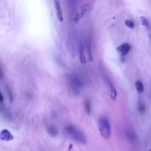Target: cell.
<instances>
[{
	"label": "cell",
	"instance_id": "6da1fadb",
	"mask_svg": "<svg viewBox=\"0 0 151 151\" xmlns=\"http://www.w3.org/2000/svg\"><path fill=\"white\" fill-rule=\"evenodd\" d=\"M99 132L101 136L105 139H109L111 134V128L107 117L102 116L100 117L98 122Z\"/></svg>",
	"mask_w": 151,
	"mask_h": 151
},
{
	"label": "cell",
	"instance_id": "7a4b0ae2",
	"mask_svg": "<svg viewBox=\"0 0 151 151\" xmlns=\"http://www.w3.org/2000/svg\"><path fill=\"white\" fill-rule=\"evenodd\" d=\"M65 132L74 141L81 144H85L86 143V137L85 135L76 127L70 125L65 128Z\"/></svg>",
	"mask_w": 151,
	"mask_h": 151
},
{
	"label": "cell",
	"instance_id": "3957f363",
	"mask_svg": "<svg viewBox=\"0 0 151 151\" xmlns=\"http://www.w3.org/2000/svg\"><path fill=\"white\" fill-rule=\"evenodd\" d=\"M90 10V4H84L81 7L80 11L74 15L73 20L75 22H78L79 20L84 17L89 11Z\"/></svg>",
	"mask_w": 151,
	"mask_h": 151
},
{
	"label": "cell",
	"instance_id": "277c9868",
	"mask_svg": "<svg viewBox=\"0 0 151 151\" xmlns=\"http://www.w3.org/2000/svg\"><path fill=\"white\" fill-rule=\"evenodd\" d=\"M70 84L73 90L76 91L78 90V89L82 87L83 83V81L78 76L74 75L70 78Z\"/></svg>",
	"mask_w": 151,
	"mask_h": 151
},
{
	"label": "cell",
	"instance_id": "5b68a950",
	"mask_svg": "<svg viewBox=\"0 0 151 151\" xmlns=\"http://www.w3.org/2000/svg\"><path fill=\"white\" fill-rule=\"evenodd\" d=\"M130 48L131 47L130 44L127 42H125L118 46L117 48V51L121 56L123 57L128 54V52L130 50Z\"/></svg>",
	"mask_w": 151,
	"mask_h": 151
},
{
	"label": "cell",
	"instance_id": "8992f818",
	"mask_svg": "<svg viewBox=\"0 0 151 151\" xmlns=\"http://www.w3.org/2000/svg\"><path fill=\"white\" fill-rule=\"evenodd\" d=\"M54 6H55L57 18L60 22H63L64 18H63L62 9L60 5V2L58 0H54Z\"/></svg>",
	"mask_w": 151,
	"mask_h": 151
},
{
	"label": "cell",
	"instance_id": "52a82bcc",
	"mask_svg": "<svg viewBox=\"0 0 151 151\" xmlns=\"http://www.w3.org/2000/svg\"><path fill=\"white\" fill-rule=\"evenodd\" d=\"M0 138L2 140L11 141L14 139V136L8 130L5 129L1 130L0 133Z\"/></svg>",
	"mask_w": 151,
	"mask_h": 151
},
{
	"label": "cell",
	"instance_id": "ba28073f",
	"mask_svg": "<svg viewBox=\"0 0 151 151\" xmlns=\"http://www.w3.org/2000/svg\"><path fill=\"white\" fill-rule=\"evenodd\" d=\"M109 86L110 87V97L112 100H115L116 99L117 95L116 89L114 84L112 83L109 82Z\"/></svg>",
	"mask_w": 151,
	"mask_h": 151
},
{
	"label": "cell",
	"instance_id": "9c48e42d",
	"mask_svg": "<svg viewBox=\"0 0 151 151\" xmlns=\"http://www.w3.org/2000/svg\"><path fill=\"white\" fill-rule=\"evenodd\" d=\"M47 132L50 136H51L52 137H55L58 134V130L55 126L51 125L48 127Z\"/></svg>",
	"mask_w": 151,
	"mask_h": 151
},
{
	"label": "cell",
	"instance_id": "30bf717a",
	"mask_svg": "<svg viewBox=\"0 0 151 151\" xmlns=\"http://www.w3.org/2000/svg\"><path fill=\"white\" fill-rule=\"evenodd\" d=\"M79 59L82 64H84L86 62V59L84 54V47L82 45H80L79 49Z\"/></svg>",
	"mask_w": 151,
	"mask_h": 151
},
{
	"label": "cell",
	"instance_id": "8fae6325",
	"mask_svg": "<svg viewBox=\"0 0 151 151\" xmlns=\"http://www.w3.org/2000/svg\"><path fill=\"white\" fill-rule=\"evenodd\" d=\"M135 87L138 93H142L144 91L143 85L142 83L139 80H137L135 82Z\"/></svg>",
	"mask_w": 151,
	"mask_h": 151
},
{
	"label": "cell",
	"instance_id": "7c38bea8",
	"mask_svg": "<svg viewBox=\"0 0 151 151\" xmlns=\"http://www.w3.org/2000/svg\"><path fill=\"white\" fill-rule=\"evenodd\" d=\"M84 107L86 111L88 114H90L91 113V104L90 101L88 99H86L84 101Z\"/></svg>",
	"mask_w": 151,
	"mask_h": 151
},
{
	"label": "cell",
	"instance_id": "4fadbf2b",
	"mask_svg": "<svg viewBox=\"0 0 151 151\" xmlns=\"http://www.w3.org/2000/svg\"><path fill=\"white\" fill-rule=\"evenodd\" d=\"M140 20H141L142 24L143 26H145V27H146L147 28H150V24H149L148 20L147 19V18L145 17L141 16L140 17Z\"/></svg>",
	"mask_w": 151,
	"mask_h": 151
},
{
	"label": "cell",
	"instance_id": "5bb4252c",
	"mask_svg": "<svg viewBox=\"0 0 151 151\" xmlns=\"http://www.w3.org/2000/svg\"><path fill=\"white\" fill-rule=\"evenodd\" d=\"M138 110L141 113H143L145 110V105L142 101H139L138 103Z\"/></svg>",
	"mask_w": 151,
	"mask_h": 151
},
{
	"label": "cell",
	"instance_id": "9a60e30c",
	"mask_svg": "<svg viewBox=\"0 0 151 151\" xmlns=\"http://www.w3.org/2000/svg\"><path fill=\"white\" fill-rule=\"evenodd\" d=\"M124 24H125V25H126L127 27H129V28H131V29H133V28H134V23L133 21H131V20L126 19V20L124 21Z\"/></svg>",
	"mask_w": 151,
	"mask_h": 151
},
{
	"label": "cell",
	"instance_id": "2e32d148",
	"mask_svg": "<svg viewBox=\"0 0 151 151\" xmlns=\"http://www.w3.org/2000/svg\"><path fill=\"white\" fill-rule=\"evenodd\" d=\"M6 88L7 90V92H8V96H9V100H10V101L11 102L12 101V93L9 89V88L6 86Z\"/></svg>",
	"mask_w": 151,
	"mask_h": 151
},
{
	"label": "cell",
	"instance_id": "e0dca14e",
	"mask_svg": "<svg viewBox=\"0 0 151 151\" xmlns=\"http://www.w3.org/2000/svg\"><path fill=\"white\" fill-rule=\"evenodd\" d=\"M127 136L129 137V138L130 139V140H133L135 138V134H134V133L132 132H129L127 133Z\"/></svg>",
	"mask_w": 151,
	"mask_h": 151
},
{
	"label": "cell",
	"instance_id": "ac0fdd59",
	"mask_svg": "<svg viewBox=\"0 0 151 151\" xmlns=\"http://www.w3.org/2000/svg\"><path fill=\"white\" fill-rule=\"evenodd\" d=\"M0 96H1L0 101H1V103H2V101H3V100H4V98H3V96H2V93H1V94H0Z\"/></svg>",
	"mask_w": 151,
	"mask_h": 151
},
{
	"label": "cell",
	"instance_id": "d6986e66",
	"mask_svg": "<svg viewBox=\"0 0 151 151\" xmlns=\"http://www.w3.org/2000/svg\"><path fill=\"white\" fill-rule=\"evenodd\" d=\"M72 147H73V145H70L68 147V151H70L72 149Z\"/></svg>",
	"mask_w": 151,
	"mask_h": 151
}]
</instances>
